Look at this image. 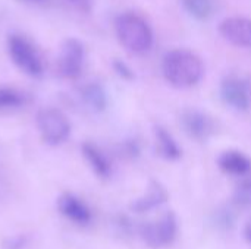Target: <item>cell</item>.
<instances>
[{
    "instance_id": "obj_13",
    "label": "cell",
    "mask_w": 251,
    "mask_h": 249,
    "mask_svg": "<svg viewBox=\"0 0 251 249\" xmlns=\"http://www.w3.org/2000/svg\"><path fill=\"white\" fill-rule=\"evenodd\" d=\"M81 151H82L84 158L87 160V163L90 164V167L99 178L107 179L112 175V166L107 157L101 153L99 147H96L91 142H84L81 147Z\"/></svg>"
},
{
    "instance_id": "obj_5",
    "label": "cell",
    "mask_w": 251,
    "mask_h": 249,
    "mask_svg": "<svg viewBox=\"0 0 251 249\" xmlns=\"http://www.w3.org/2000/svg\"><path fill=\"white\" fill-rule=\"evenodd\" d=\"M141 238L150 248L159 249L171 245L178 235V220L172 211L165 213L157 222L141 226Z\"/></svg>"
},
{
    "instance_id": "obj_4",
    "label": "cell",
    "mask_w": 251,
    "mask_h": 249,
    "mask_svg": "<svg viewBox=\"0 0 251 249\" xmlns=\"http://www.w3.org/2000/svg\"><path fill=\"white\" fill-rule=\"evenodd\" d=\"M35 125L41 141L50 147L62 145L71 135V122L66 114L56 107H43L38 110Z\"/></svg>"
},
{
    "instance_id": "obj_21",
    "label": "cell",
    "mask_w": 251,
    "mask_h": 249,
    "mask_svg": "<svg viewBox=\"0 0 251 249\" xmlns=\"http://www.w3.org/2000/svg\"><path fill=\"white\" fill-rule=\"evenodd\" d=\"M71 6H74L75 9L81 10V12H90L93 1L91 0H66Z\"/></svg>"
},
{
    "instance_id": "obj_6",
    "label": "cell",
    "mask_w": 251,
    "mask_h": 249,
    "mask_svg": "<svg viewBox=\"0 0 251 249\" xmlns=\"http://www.w3.org/2000/svg\"><path fill=\"white\" fill-rule=\"evenodd\" d=\"M85 65V48L78 38H66L60 47L57 59V72L65 79H78Z\"/></svg>"
},
{
    "instance_id": "obj_14",
    "label": "cell",
    "mask_w": 251,
    "mask_h": 249,
    "mask_svg": "<svg viewBox=\"0 0 251 249\" xmlns=\"http://www.w3.org/2000/svg\"><path fill=\"white\" fill-rule=\"evenodd\" d=\"M81 97H82L84 103L91 110H94V112H103L107 107V95H106V91L97 82L87 84L81 90Z\"/></svg>"
},
{
    "instance_id": "obj_3",
    "label": "cell",
    "mask_w": 251,
    "mask_h": 249,
    "mask_svg": "<svg viewBox=\"0 0 251 249\" xmlns=\"http://www.w3.org/2000/svg\"><path fill=\"white\" fill-rule=\"evenodd\" d=\"M7 54L12 63L29 78H41L44 65L37 47L22 34H10L6 41Z\"/></svg>"
},
{
    "instance_id": "obj_7",
    "label": "cell",
    "mask_w": 251,
    "mask_h": 249,
    "mask_svg": "<svg viewBox=\"0 0 251 249\" xmlns=\"http://www.w3.org/2000/svg\"><path fill=\"white\" fill-rule=\"evenodd\" d=\"M221 97L229 107L244 112L250 107L251 95L246 79L238 76H226L221 85Z\"/></svg>"
},
{
    "instance_id": "obj_23",
    "label": "cell",
    "mask_w": 251,
    "mask_h": 249,
    "mask_svg": "<svg viewBox=\"0 0 251 249\" xmlns=\"http://www.w3.org/2000/svg\"><path fill=\"white\" fill-rule=\"evenodd\" d=\"M24 3H28V4H35V6H44L49 3V0H21Z\"/></svg>"
},
{
    "instance_id": "obj_19",
    "label": "cell",
    "mask_w": 251,
    "mask_h": 249,
    "mask_svg": "<svg viewBox=\"0 0 251 249\" xmlns=\"http://www.w3.org/2000/svg\"><path fill=\"white\" fill-rule=\"evenodd\" d=\"M216 225L222 229H231L234 225V214L229 210H221L216 214Z\"/></svg>"
},
{
    "instance_id": "obj_2",
    "label": "cell",
    "mask_w": 251,
    "mask_h": 249,
    "mask_svg": "<svg viewBox=\"0 0 251 249\" xmlns=\"http://www.w3.org/2000/svg\"><path fill=\"white\" fill-rule=\"evenodd\" d=\"M115 32L119 43L134 54L146 53L153 45V31L138 13H121L115 21Z\"/></svg>"
},
{
    "instance_id": "obj_9",
    "label": "cell",
    "mask_w": 251,
    "mask_h": 249,
    "mask_svg": "<svg viewBox=\"0 0 251 249\" xmlns=\"http://www.w3.org/2000/svg\"><path fill=\"white\" fill-rule=\"evenodd\" d=\"M181 120H182V126H184L185 132L191 138H194L200 142L207 141L215 132L213 120L207 114H204L199 110H185L182 113Z\"/></svg>"
},
{
    "instance_id": "obj_8",
    "label": "cell",
    "mask_w": 251,
    "mask_h": 249,
    "mask_svg": "<svg viewBox=\"0 0 251 249\" xmlns=\"http://www.w3.org/2000/svg\"><path fill=\"white\" fill-rule=\"evenodd\" d=\"M219 32L228 43L251 48V19L249 18H226L219 23Z\"/></svg>"
},
{
    "instance_id": "obj_10",
    "label": "cell",
    "mask_w": 251,
    "mask_h": 249,
    "mask_svg": "<svg viewBox=\"0 0 251 249\" xmlns=\"http://www.w3.org/2000/svg\"><path fill=\"white\" fill-rule=\"evenodd\" d=\"M57 208L62 213V216H65L68 220L79 226L88 225L93 219L88 205L72 194H63L57 201Z\"/></svg>"
},
{
    "instance_id": "obj_16",
    "label": "cell",
    "mask_w": 251,
    "mask_h": 249,
    "mask_svg": "<svg viewBox=\"0 0 251 249\" xmlns=\"http://www.w3.org/2000/svg\"><path fill=\"white\" fill-rule=\"evenodd\" d=\"M25 104V95L12 87H0V113L21 109Z\"/></svg>"
},
{
    "instance_id": "obj_15",
    "label": "cell",
    "mask_w": 251,
    "mask_h": 249,
    "mask_svg": "<svg viewBox=\"0 0 251 249\" xmlns=\"http://www.w3.org/2000/svg\"><path fill=\"white\" fill-rule=\"evenodd\" d=\"M154 134H156L160 156L166 160H178L181 157V148L178 147L174 136L162 126H156Z\"/></svg>"
},
{
    "instance_id": "obj_11",
    "label": "cell",
    "mask_w": 251,
    "mask_h": 249,
    "mask_svg": "<svg viewBox=\"0 0 251 249\" xmlns=\"http://www.w3.org/2000/svg\"><path fill=\"white\" fill-rule=\"evenodd\" d=\"M168 200H169V195H168V191L165 189V186L157 181H151L147 192L141 198H138L135 203H132L131 210L138 214L149 213V211L163 205Z\"/></svg>"
},
{
    "instance_id": "obj_1",
    "label": "cell",
    "mask_w": 251,
    "mask_h": 249,
    "mask_svg": "<svg viewBox=\"0 0 251 249\" xmlns=\"http://www.w3.org/2000/svg\"><path fill=\"white\" fill-rule=\"evenodd\" d=\"M162 72L165 79L175 88H191L197 85L204 73L201 59L184 48L171 50L165 54L162 62Z\"/></svg>"
},
{
    "instance_id": "obj_17",
    "label": "cell",
    "mask_w": 251,
    "mask_h": 249,
    "mask_svg": "<svg viewBox=\"0 0 251 249\" xmlns=\"http://www.w3.org/2000/svg\"><path fill=\"white\" fill-rule=\"evenodd\" d=\"M182 6L193 18L199 21L210 18L215 9L213 0H182Z\"/></svg>"
},
{
    "instance_id": "obj_22",
    "label": "cell",
    "mask_w": 251,
    "mask_h": 249,
    "mask_svg": "<svg viewBox=\"0 0 251 249\" xmlns=\"http://www.w3.org/2000/svg\"><path fill=\"white\" fill-rule=\"evenodd\" d=\"M243 233H244V239L251 244V219L247 222V223H246V225H244V230H243Z\"/></svg>"
},
{
    "instance_id": "obj_18",
    "label": "cell",
    "mask_w": 251,
    "mask_h": 249,
    "mask_svg": "<svg viewBox=\"0 0 251 249\" xmlns=\"http://www.w3.org/2000/svg\"><path fill=\"white\" fill-rule=\"evenodd\" d=\"M234 203L240 207H251V181L243 182L235 189Z\"/></svg>"
},
{
    "instance_id": "obj_20",
    "label": "cell",
    "mask_w": 251,
    "mask_h": 249,
    "mask_svg": "<svg viewBox=\"0 0 251 249\" xmlns=\"http://www.w3.org/2000/svg\"><path fill=\"white\" fill-rule=\"evenodd\" d=\"M113 69H115V72L122 78V79H126V81H131V79H134V72H132V69L126 65V63H124L122 60H113Z\"/></svg>"
},
{
    "instance_id": "obj_12",
    "label": "cell",
    "mask_w": 251,
    "mask_h": 249,
    "mask_svg": "<svg viewBox=\"0 0 251 249\" xmlns=\"http://www.w3.org/2000/svg\"><path fill=\"white\" fill-rule=\"evenodd\" d=\"M219 167L229 175H247L251 170V160L241 151L237 150H229L221 154L218 160Z\"/></svg>"
}]
</instances>
